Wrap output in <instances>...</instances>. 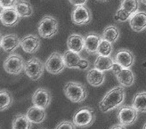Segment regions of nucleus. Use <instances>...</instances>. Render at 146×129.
<instances>
[{"label": "nucleus", "instance_id": "dca6fc26", "mask_svg": "<svg viewBox=\"0 0 146 129\" xmlns=\"http://www.w3.org/2000/svg\"><path fill=\"white\" fill-rule=\"evenodd\" d=\"M131 28L135 32H141L146 28V13L136 12L129 19Z\"/></svg>", "mask_w": 146, "mask_h": 129}, {"label": "nucleus", "instance_id": "1a4fd4ad", "mask_svg": "<svg viewBox=\"0 0 146 129\" xmlns=\"http://www.w3.org/2000/svg\"><path fill=\"white\" fill-rule=\"evenodd\" d=\"M92 19L90 10L85 5L75 6L71 13V21L76 25H85L90 22Z\"/></svg>", "mask_w": 146, "mask_h": 129}, {"label": "nucleus", "instance_id": "5701e85b", "mask_svg": "<svg viewBox=\"0 0 146 129\" xmlns=\"http://www.w3.org/2000/svg\"><path fill=\"white\" fill-rule=\"evenodd\" d=\"M14 8L16 9L21 17H30L33 13L32 5L26 0H18Z\"/></svg>", "mask_w": 146, "mask_h": 129}, {"label": "nucleus", "instance_id": "72a5a7b5", "mask_svg": "<svg viewBox=\"0 0 146 129\" xmlns=\"http://www.w3.org/2000/svg\"><path fill=\"white\" fill-rule=\"evenodd\" d=\"M111 129H116V128H126V126L125 125H123V124H116L112 126H111Z\"/></svg>", "mask_w": 146, "mask_h": 129}, {"label": "nucleus", "instance_id": "aec40b11", "mask_svg": "<svg viewBox=\"0 0 146 129\" xmlns=\"http://www.w3.org/2000/svg\"><path fill=\"white\" fill-rule=\"evenodd\" d=\"M26 116L32 124H40L46 119V114L45 109H42L39 108V107L33 105V107H31L27 110Z\"/></svg>", "mask_w": 146, "mask_h": 129}, {"label": "nucleus", "instance_id": "393cba45", "mask_svg": "<svg viewBox=\"0 0 146 129\" xmlns=\"http://www.w3.org/2000/svg\"><path fill=\"white\" fill-rule=\"evenodd\" d=\"M132 106L138 112H146V92L137 93L132 101Z\"/></svg>", "mask_w": 146, "mask_h": 129}, {"label": "nucleus", "instance_id": "9d476101", "mask_svg": "<svg viewBox=\"0 0 146 129\" xmlns=\"http://www.w3.org/2000/svg\"><path fill=\"white\" fill-rule=\"evenodd\" d=\"M52 101V95L50 92L45 88L36 89L32 95V103L34 106L42 109H46Z\"/></svg>", "mask_w": 146, "mask_h": 129}, {"label": "nucleus", "instance_id": "9b49d317", "mask_svg": "<svg viewBox=\"0 0 146 129\" xmlns=\"http://www.w3.org/2000/svg\"><path fill=\"white\" fill-rule=\"evenodd\" d=\"M138 116V111L132 106H124L119 109L118 112V118L123 125L130 126L133 125Z\"/></svg>", "mask_w": 146, "mask_h": 129}, {"label": "nucleus", "instance_id": "a211bd4d", "mask_svg": "<svg viewBox=\"0 0 146 129\" xmlns=\"http://www.w3.org/2000/svg\"><path fill=\"white\" fill-rule=\"evenodd\" d=\"M118 82L123 87H131L135 82V76L133 71L129 69L121 68L115 73Z\"/></svg>", "mask_w": 146, "mask_h": 129}, {"label": "nucleus", "instance_id": "39448f33", "mask_svg": "<svg viewBox=\"0 0 146 129\" xmlns=\"http://www.w3.org/2000/svg\"><path fill=\"white\" fill-rule=\"evenodd\" d=\"M25 63L23 58L19 54H13L6 58L4 62V69L7 73L18 75L24 69Z\"/></svg>", "mask_w": 146, "mask_h": 129}, {"label": "nucleus", "instance_id": "4c0bfd02", "mask_svg": "<svg viewBox=\"0 0 146 129\" xmlns=\"http://www.w3.org/2000/svg\"><path fill=\"white\" fill-rule=\"evenodd\" d=\"M143 65H144V67H146V62H144V64H143Z\"/></svg>", "mask_w": 146, "mask_h": 129}, {"label": "nucleus", "instance_id": "f257e3e1", "mask_svg": "<svg viewBox=\"0 0 146 129\" xmlns=\"http://www.w3.org/2000/svg\"><path fill=\"white\" fill-rule=\"evenodd\" d=\"M125 89L123 87H116L109 91L99 103L100 110L106 112L119 107L125 100Z\"/></svg>", "mask_w": 146, "mask_h": 129}, {"label": "nucleus", "instance_id": "4be33fe9", "mask_svg": "<svg viewBox=\"0 0 146 129\" xmlns=\"http://www.w3.org/2000/svg\"><path fill=\"white\" fill-rule=\"evenodd\" d=\"M115 62L110 56L98 55L94 62V68H96L102 71L112 70Z\"/></svg>", "mask_w": 146, "mask_h": 129}, {"label": "nucleus", "instance_id": "c756f323", "mask_svg": "<svg viewBox=\"0 0 146 129\" xmlns=\"http://www.w3.org/2000/svg\"><path fill=\"white\" fill-rule=\"evenodd\" d=\"M131 17V14L129 13H127L126 10H124L122 8H120L119 10H118L117 12L116 15H115V19L117 21H127V19H130Z\"/></svg>", "mask_w": 146, "mask_h": 129}, {"label": "nucleus", "instance_id": "cd10ccee", "mask_svg": "<svg viewBox=\"0 0 146 129\" xmlns=\"http://www.w3.org/2000/svg\"><path fill=\"white\" fill-rule=\"evenodd\" d=\"M120 8L126 10L131 15H133L139 8V2L138 0H121Z\"/></svg>", "mask_w": 146, "mask_h": 129}, {"label": "nucleus", "instance_id": "b1692460", "mask_svg": "<svg viewBox=\"0 0 146 129\" xmlns=\"http://www.w3.org/2000/svg\"><path fill=\"white\" fill-rule=\"evenodd\" d=\"M31 122L28 117L23 114H17V116L13 118V123H12V127L13 129H29L31 127Z\"/></svg>", "mask_w": 146, "mask_h": 129}, {"label": "nucleus", "instance_id": "0eeeda50", "mask_svg": "<svg viewBox=\"0 0 146 129\" xmlns=\"http://www.w3.org/2000/svg\"><path fill=\"white\" fill-rule=\"evenodd\" d=\"M46 69L51 74H60L66 67L63 55H61L59 53H53L51 54L45 63Z\"/></svg>", "mask_w": 146, "mask_h": 129}, {"label": "nucleus", "instance_id": "7c9ffc66", "mask_svg": "<svg viewBox=\"0 0 146 129\" xmlns=\"http://www.w3.org/2000/svg\"><path fill=\"white\" fill-rule=\"evenodd\" d=\"M18 2V0H0V5L1 8H10V7H14Z\"/></svg>", "mask_w": 146, "mask_h": 129}, {"label": "nucleus", "instance_id": "ddd939ff", "mask_svg": "<svg viewBox=\"0 0 146 129\" xmlns=\"http://www.w3.org/2000/svg\"><path fill=\"white\" fill-rule=\"evenodd\" d=\"M0 45L5 52L13 53L19 46H21V39L15 34L5 35L1 38Z\"/></svg>", "mask_w": 146, "mask_h": 129}, {"label": "nucleus", "instance_id": "20e7f679", "mask_svg": "<svg viewBox=\"0 0 146 129\" xmlns=\"http://www.w3.org/2000/svg\"><path fill=\"white\" fill-rule=\"evenodd\" d=\"M58 21L51 16H45L40 21L38 27V31L41 38H51L58 32Z\"/></svg>", "mask_w": 146, "mask_h": 129}, {"label": "nucleus", "instance_id": "7ed1b4c3", "mask_svg": "<svg viewBox=\"0 0 146 129\" xmlns=\"http://www.w3.org/2000/svg\"><path fill=\"white\" fill-rule=\"evenodd\" d=\"M96 120V111L90 107L79 109L73 116V123L78 127H87Z\"/></svg>", "mask_w": 146, "mask_h": 129}, {"label": "nucleus", "instance_id": "f704fd0d", "mask_svg": "<svg viewBox=\"0 0 146 129\" xmlns=\"http://www.w3.org/2000/svg\"><path fill=\"white\" fill-rule=\"evenodd\" d=\"M142 2H143V3L145 5H146V0H142Z\"/></svg>", "mask_w": 146, "mask_h": 129}, {"label": "nucleus", "instance_id": "f8f14e48", "mask_svg": "<svg viewBox=\"0 0 146 129\" xmlns=\"http://www.w3.org/2000/svg\"><path fill=\"white\" fill-rule=\"evenodd\" d=\"M0 19L3 25L6 27H13L19 22L21 16L14 7H10V8H2Z\"/></svg>", "mask_w": 146, "mask_h": 129}, {"label": "nucleus", "instance_id": "f03ea898", "mask_svg": "<svg viewBox=\"0 0 146 129\" xmlns=\"http://www.w3.org/2000/svg\"><path fill=\"white\" fill-rule=\"evenodd\" d=\"M63 92L66 97L72 103H81L86 99L88 92L84 85L78 82H69L64 85Z\"/></svg>", "mask_w": 146, "mask_h": 129}, {"label": "nucleus", "instance_id": "e433bc0d", "mask_svg": "<svg viewBox=\"0 0 146 129\" xmlns=\"http://www.w3.org/2000/svg\"><path fill=\"white\" fill-rule=\"evenodd\" d=\"M143 128H146V124H144V126H143Z\"/></svg>", "mask_w": 146, "mask_h": 129}, {"label": "nucleus", "instance_id": "412c9836", "mask_svg": "<svg viewBox=\"0 0 146 129\" xmlns=\"http://www.w3.org/2000/svg\"><path fill=\"white\" fill-rule=\"evenodd\" d=\"M86 79L90 85H93V87H100L104 82L105 74L104 71L94 68L88 71V73L86 75Z\"/></svg>", "mask_w": 146, "mask_h": 129}, {"label": "nucleus", "instance_id": "6ab92c4d", "mask_svg": "<svg viewBox=\"0 0 146 129\" xmlns=\"http://www.w3.org/2000/svg\"><path fill=\"white\" fill-rule=\"evenodd\" d=\"M67 47L69 50L79 54L85 48V38L78 34L70 35L67 40Z\"/></svg>", "mask_w": 146, "mask_h": 129}, {"label": "nucleus", "instance_id": "4468645a", "mask_svg": "<svg viewBox=\"0 0 146 129\" xmlns=\"http://www.w3.org/2000/svg\"><path fill=\"white\" fill-rule=\"evenodd\" d=\"M40 46V40L35 35H26L21 39V47L25 53L34 54Z\"/></svg>", "mask_w": 146, "mask_h": 129}, {"label": "nucleus", "instance_id": "c85d7f7f", "mask_svg": "<svg viewBox=\"0 0 146 129\" xmlns=\"http://www.w3.org/2000/svg\"><path fill=\"white\" fill-rule=\"evenodd\" d=\"M111 52H112V43L109 42L105 39H102L97 50L98 55L110 56Z\"/></svg>", "mask_w": 146, "mask_h": 129}, {"label": "nucleus", "instance_id": "6e6552de", "mask_svg": "<svg viewBox=\"0 0 146 129\" xmlns=\"http://www.w3.org/2000/svg\"><path fill=\"white\" fill-rule=\"evenodd\" d=\"M63 59L66 64V67L70 69L78 68V69H86L89 66V62L86 60L81 59L78 53L73 52L71 50H67L63 54Z\"/></svg>", "mask_w": 146, "mask_h": 129}, {"label": "nucleus", "instance_id": "2f4dec72", "mask_svg": "<svg viewBox=\"0 0 146 129\" xmlns=\"http://www.w3.org/2000/svg\"><path fill=\"white\" fill-rule=\"evenodd\" d=\"M77 126L74 123H71L69 122V121H62L61 123H59L56 126L57 129H60V128H75Z\"/></svg>", "mask_w": 146, "mask_h": 129}, {"label": "nucleus", "instance_id": "a878e982", "mask_svg": "<svg viewBox=\"0 0 146 129\" xmlns=\"http://www.w3.org/2000/svg\"><path fill=\"white\" fill-rule=\"evenodd\" d=\"M119 30L115 26L106 27L103 31V36H102L103 39H105L111 43H115L119 39Z\"/></svg>", "mask_w": 146, "mask_h": 129}, {"label": "nucleus", "instance_id": "c9c22d12", "mask_svg": "<svg viewBox=\"0 0 146 129\" xmlns=\"http://www.w3.org/2000/svg\"><path fill=\"white\" fill-rule=\"evenodd\" d=\"M98 1H103L104 2V1H106V0H98Z\"/></svg>", "mask_w": 146, "mask_h": 129}, {"label": "nucleus", "instance_id": "2eb2a0df", "mask_svg": "<svg viewBox=\"0 0 146 129\" xmlns=\"http://www.w3.org/2000/svg\"><path fill=\"white\" fill-rule=\"evenodd\" d=\"M114 61L116 63L119 64L122 68L129 69L135 62V56L129 50L121 49L116 53Z\"/></svg>", "mask_w": 146, "mask_h": 129}, {"label": "nucleus", "instance_id": "f3484780", "mask_svg": "<svg viewBox=\"0 0 146 129\" xmlns=\"http://www.w3.org/2000/svg\"><path fill=\"white\" fill-rule=\"evenodd\" d=\"M103 39L101 36L96 33H90L85 37V50L90 54H97L98 46Z\"/></svg>", "mask_w": 146, "mask_h": 129}, {"label": "nucleus", "instance_id": "bb28decb", "mask_svg": "<svg viewBox=\"0 0 146 129\" xmlns=\"http://www.w3.org/2000/svg\"><path fill=\"white\" fill-rule=\"evenodd\" d=\"M13 97L9 92L6 90H1L0 92V110L3 111L12 105Z\"/></svg>", "mask_w": 146, "mask_h": 129}, {"label": "nucleus", "instance_id": "423d86ee", "mask_svg": "<svg viewBox=\"0 0 146 129\" xmlns=\"http://www.w3.org/2000/svg\"><path fill=\"white\" fill-rule=\"evenodd\" d=\"M44 69L45 65L38 58H31L25 63L24 71L31 80H38L44 73Z\"/></svg>", "mask_w": 146, "mask_h": 129}, {"label": "nucleus", "instance_id": "473e14b6", "mask_svg": "<svg viewBox=\"0 0 146 129\" xmlns=\"http://www.w3.org/2000/svg\"><path fill=\"white\" fill-rule=\"evenodd\" d=\"M69 1L72 5H74V6L85 5L87 3V0H69Z\"/></svg>", "mask_w": 146, "mask_h": 129}]
</instances>
